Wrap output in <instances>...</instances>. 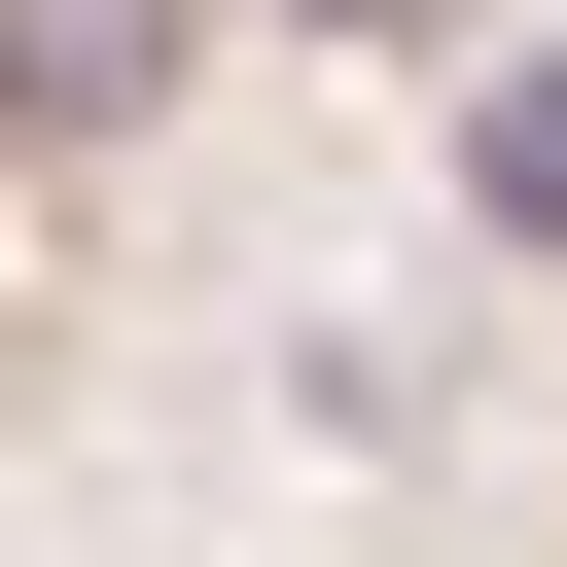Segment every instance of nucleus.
<instances>
[{
	"label": "nucleus",
	"instance_id": "f257e3e1",
	"mask_svg": "<svg viewBox=\"0 0 567 567\" xmlns=\"http://www.w3.org/2000/svg\"><path fill=\"white\" fill-rule=\"evenodd\" d=\"M142 71H177V0H0V142H106Z\"/></svg>",
	"mask_w": 567,
	"mask_h": 567
},
{
	"label": "nucleus",
	"instance_id": "f03ea898",
	"mask_svg": "<svg viewBox=\"0 0 567 567\" xmlns=\"http://www.w3.org/2000/svg\"><path fill=\"white\" fill-rule=\"evenodd\" d=\"M461 213H496V248H567V71H496V106H461Z\"/></svg>",
	"mask_w": 567,
	"mask_h": 567
},
{
	"label": "nucleus",
	"instance_id": "7ed1b4c3",
	"mask_svg": "<svg viewBox=\"0 0 567 567\" xmlns=\"http://www.w3.org/2000/svg\"><path fill=\"white\" fill-rule=\"evenodd\" d=\"M284 35H461V0H284Z\"/></svg>",
	"mask_w": 567,
	"mask_h": 567
}]
</instances>
